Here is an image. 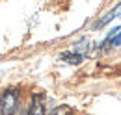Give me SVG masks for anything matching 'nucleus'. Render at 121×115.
<instances>
[{
	"mask_svg": "<svg viewBox=\"0 0 121 115\" xmlns=\"http://www.w3.org/2000/svg\"><path fill=\"white\" fill-rule=\"evenodd\" d=\"M19 108V91L17 89H6L0 95V113L13 115Z\"/></svg>",
	"mask_w": 121,
	"mask_h": 115,
	"instance_id": "nucleus-1",
	"label": "nucleus"
},
{
	"mask_svg": "<svg viewBox=\"0 0 121 115\" xmlns=\"http://www.w3.org/2000/svg\"><path fill=\"white\" fill-rule=\"evenodd\" d=\"M50 115H73V111H71L67 106H58L56 110H52Z\"/></svg>",
	"mask_w": 121,
	"mask_h": 115,
	"instance_id": "nucleus-4",
	"label": "nucleus"
},
{
	"mask_svg": "<svg viewBox=\"0 0 121 115\" xmlns=\"http://www.w3.org/2000/svg\"><path fill=\"white\" fill-rule=\"evenodd\" d=\"M84 48H73V50H69V52H63L61 54V59H65L67 63H80L82 59H84Z\"/></svg>",
	"mask_w": 121,
	"mask_h": 115,
	"instance_id": "nucleus-3",
	"label": "nucleus"
},
{
	"mask_svg": "<svg viewBox=\"0 0 121 115\" xmlns=\"http://www.w3.org/2000/svg\"><path fill=\"white\" fill-rule=\"evenodd\" d=\"M26 115H47L45 111V102L41 95H34L30 102V108H28V113Z\"/></svg>",
	"mask_w": 121,
	"mask_h": 115,
	"instance_id": "nucleus-2",
	"label": "nucleus"
}]
</instances>
